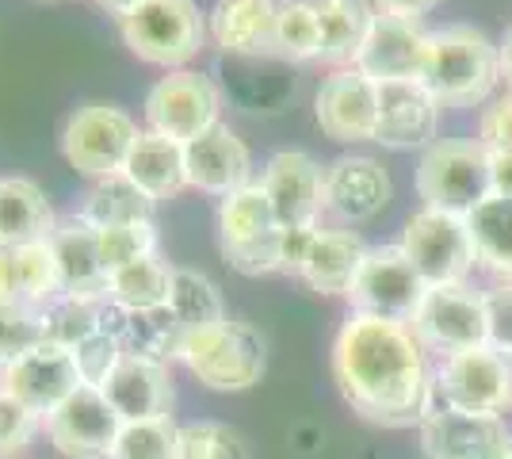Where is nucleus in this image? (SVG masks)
<instances>
[{"label": "nucleus", "instance_id": "nucleus-1", "mask_svg": "<svg viewBox=\"0 0 512 459\" xmlns=\"http://www.w3.org/2000/svg\"><path fill=\"white\" fill-rule=\"evenodd\" d=\"M333 379L344 402L383 429L421 425L436 406L428 352L406 322L348 310L333 341Z\"/></svg>", "mask_w": 512, "mask_h": 459}, {"label": "nucleus", "instance_id": "nucleus-2", "mask_svg": "<svg viewBox=\"0 0 512 459\" xmlns=\"http://www.w3.org/2000/svg\"><path fill=\"white\" fill-rule=\"evenodd\" d=\"M501 81V43L470 23H451L428 35L421 85L440 108H478Z\"/></svg>", "mask_w": 512, "mask_h": 459}, {"label": "nucleus", "instance_id": "nucleus-3", "mask_svg": "<svg viewBox=\"0 0 512 459\" xmlns=\"http://www.w3.org/2000/svg\"><path fill=\"white\" fill-rule=\"evenodd\" d=\"M176 360L211 391H249L264 375L268 349L249 322L222 318L207 329L184 333Z\"/></svg>", "mask_w": 512, "mask_h": 459}, {"label": "nucleus", "instance_id": "nucleus-4", "mask_svg": "<svg viewBox=\"0 0 512 459\" xmlns=\"http://www.w3.org/2000/svg\"><path fill=\"white\" fill-rule=\"evenodd\" d=\"M417 196L425 207L467 219L493 196L490 150L478 138H440L417 165Z\"/></svg>", "mask_w": 512, "mask_h": 459}, {"label": "nucleus", "instance_id": "nucleus-5", "mask_svg": "<svg viewBox=\"0 0 512 459\" xmlns=\"http://www.w3.org/2000/svg\"><path fill=\"white\" fill-rule=\"evenodd\" d=\"M115 23H119V39L134 58L169 73L188 66L211 35L195 0H142Z\"/></svg>", "mask_w": 512, "mask_h": 459}, {"label": "nucleus", "instance_id": "nucleus-6", "mask_svg": "<svg viewBox=\"0 0 512 459\" xmlns=\"http://www.w3.org/2000/svg\"><path fill=\"white\" fill-rule=\"evenodd\" d=\"M218 245L226 261L245 276L283 272L279 264L283 226L276 222V211L260 184H245L218 203Z\"/></svg>", "mask_w": 512, "mask_h": 459}, {"label": "nucleus", "instance_id": "nucleus-7", "mask_svg": "<svg viewBox=\"0 0 512 459\" xmlns=\"http://www.w3.org/2000/svg\"><path fill=\"white\" fill-rule=\"evenodd\" d=\"M432 387H436V406L505 417L512 406V360L490 345L451 352L440 356V364L432 368Z\"/></svg>", "mask_w": 512, "mask_h": 459}, {"label": "nucleus", "instance_id": "nucleus-8", "mask_svg": "<svg viewBox=\"0 0 512 459\" xmlns=\"http://www.w3.org/2000/svg\"><path fill=\"white\" fill-rule=\"evenodd\" d=\"M138 134H142L138 123L123 108L104 104V100H88L65 119L62 153L81 176L100 180V176L123 173Z\"/></svg>", "mask_w": 512, "mask_h": 459}, {"label": "nucleus", "instance_id": "nucleus-9", "mask_svg": "<svg viewBox=\"0 0 512 459\" xmlns=\"http://www.w3.org/2000/svg\"><path fill=\"white\" fill-rule=\"evenodd\" d=\"M428 284L421 272L413 268L402 245H379L367 249L356 280L348 287V306L352 314H367V318H386V322H413L417 306L425 299Z\"/></svg>", "mask_w": 512, "mask_h": 459}, {"label": "nucleus", "instance_id": "nucleus-10", "mask_svg": "<svg viewBox=\"0 0 512 459\" xmlns=\"http://www.w3.org/2000/svg\"><path fill=\"white\" fill-rule=\"evenodd\" d=\"M398 245H402V253L413 261V268L421 272V280H425L428 287L463 284L470 276V268L478 264L467 219L432 211V207H421V211L406 222Z\"/></svg>", "mask_w": 512, "mask_h": 459}, {"label": "nucleus", "instance_id": "nucleus-11", "mask_svg": "<svg viewBox=\"0 0 512 459\" xmlns=\"http://www.w3.org/2000/svg\"><path fill=\"white\" fill-rule=\"evenodd\" d=\"M409 329L425 345V352H436V356H451V352L490 345L486 303L467 284L428 287L421 306H417V314H413V322H409Z\"/></svg>", "mask_w": 512, "mask_h": 459}, {"label": "nucleus", "instance_id": "nucleus-12", "mask_svg": "<svg viewBox=\"0 0 512 459\" xmlns=\"http://www.w3.org/2000/svg\"><path fill=\"white\" fill-rule=\"evenodd\" d=\"M218 111H222V92L207 73L172 69L146 96V131L188 146L192 138L218 123Z\"/></svg>", "mask_w": 512, "mask_h": 459}, {"label": "nucleus", "instance_id": "nucleus-13", "mask_svg": "<svg viewBox=\"0 0 512 459\" xmlns=\"http://www.w3.org/2000/svg\"><path fill=\"white\" fill-rule=\"evenodd\" d=\"M43 433L65 459H111L123 433V417L115 414L100 387L81 383L62 406L43 417Z\"/></svg>", "mask_w": 512, "mask_h": 459}, {"label": "nucleus", "instance_id": "nucleus-14", "mask_svg": "<svg viewBox=\"0 0 512 459\" xmlns=\"http://www.w3.org/2000/svg\"><path fill=\"white\" fill-rule=\"evenodd\" d=\"M428 459H509L512 429L501 414H467L432 406V414L417 425Z\"/></svg>", "mask_w": 512, "mask_h": 459}, {"label": "nucleus", "instance_id": "nucleus-15", "mask_svg": "<svg viewBox=\"0 0 512 459\" xmlns=\"http://www.w3.org/2000/svg\"><path fill=\"white\" fill-rule=\"evenodd\" d=\"M260 188L276 211V222L283 230L299 226H318L325 211V169L310 153L302 150H279L268 157Z\"/></svg>", "mask_w": 512, "mask_h": 459}, {"label": "nucleus", "instance_id": "nucleus-16", "mask_svg": "<svg viewBox=\"0 0 512 459\" xmlns=\"http://www.w3.org/2000/svg\"><path fill=\"white\" fill-rule=\"evenodd\" d=\"M318 127L333 142H375L379 85L363 69H333L314 96Z\"/></svg>", "mask_w": 512, "mask_h": 459}, {"label": "nucleus", "instance_id": "nucleus-17", "mask_svg": "<svg viewBox=\"0 0 512 459\" xmlns=\"http://www.w3.org/2000/svg\"><path fill=\"white\" fill-rule=\"evenodd\" d=\"M81 383L85 379L77 368V356L62 345H50V341L35 345L31 352H23L12 364L0 368V387L16 394L23 406H31L39 417H46L54 406H62Z\"/></svg>", "mask_w": 512, "mask_h": 459}, {"label": "nucleus", "instance_id": "nucleus-18", "mask_svg": "<svg viewBox=\"0 0 512 459\" xmlns=\"http://www.w3.org/2000/svg\"><path fill=\"white\" fill-rule=\"evenodd\" d=\"M390 173L375 157H337L325 165V215L344 226L375 219L390 203Z\"/></svg>", "mask_w": 512, "mask_h": 459}, {"label": "nucleus", "instance_id": "nucleus-19", "mask_svg": "<svg viewBox=\"0 0 512 459\" xmlns=\"http://www.w3.org/2000/svg\"><path fill=\"white\" fill-rule=\"evenodd\" d=\"M428 35L432 31H425L421 20L379 12L356 69H363L371 81H421L428 58Z\"/></svg>", "mask_w": 512, "mask_h": 459}, {"label": "nucleus", "instance_id": "nucleus-20", "mask_svg": "<svg viewBox=\"0 0 512 459\" xmlns=\"http://www.w3.org/2000/svg\"><path fill=\"white\" fill-rule=\"evenodd\" d=\"M107 402L123 421H146V417H169L172 414V372L165 360L127 352L111 375L100 383Z\"/></svg>", "mask_w": 512, "mask_h": 459}, {"label": "nucleus", "instance_id": "nucleus-21", "mask_svg": "<svg viewBox=\"0 0 512 459\" xmlns=\"http://www.w3.org/2000/svg\"><path fill=\"white\" fill-rule=\"evenodd\" d=\"M188 157V188H199L207 196L226 199L230 192L253 184V153L249 146L230 131L226 123H214L211 131H203L184 146Z\"/></svg>", "mask_w": 512, "mask_h": 459}, {"label": "nucleus", "instance_id": "nucleus-22", "mask_svg": "<svg viewBox=\"0 0 512 459\" xmlns=\"http://www.w3.org/2000/svg\"><path fill=\"white\" fill-rule=\"evenodd\" d=\"M379 85V127L375 142L390 150L432 146L440 104L421 81H375Z\"/></svg>", "mask_w": 512, "mask_h": 459}, {"label": "nucleus", "instance_id": "nucleus-23", "mask_svg": "<svg viewBox=\"0 0 512 459\" xmlns=\"http://www.w3.org/2000/svg\"><path fill=\"white\" fill-rule=\"evenodd\" d=\"M276 0H218L207 16V31L218 50L237 58L276 54Z\"/></svg>", "mask_w": 512, "mask_h": 459}, {"label": "nucleus", "instance_id": "nucleus-24", "mask_svg": "<svg viewBox=\"0 0 512 459\" xmlns=\"http://www.w3.org/2000/svg\"><path fill=\"white\" fill-rule=\"evenodd\" d=\"M62 291L50 241L39 245H0V303L39 310Z\"/></svg>", "mask_w": 512, "mask_h": 459}, {"label": "nucleus", "instance_id": "nucleus-25", "mask_svg": "<svg viewBox=\"0 0 512 459\" xmlns=\"http://www.w3.org/2000/svg\"><path fill=\"white\" fill-rule=\"evenodd\" d=\"M54 264L65 295H107V272L100 264V238L81 215L65 219L50 234Z\"/></svg>", "mask_w": 512, "mask_h": 459}, {"label": "nucleus", "instance_id": "nucleus-26", "mask_svg": "<svg viewBox=\"0 0 512 459\" xmlns=\"http://www.w3.org/2000/svg\"><path fill=\"white\" fill-rule=\"evenodd\" d=\"M123 176H127L134 188H142L153 203L157 199H172L176 192L188 188L184 142H172L165 134L142 131L138 142H134V150H130L127 165H123Z\"/></svg>", "mask_w": 512, "mask_h": 459}, {"label": "nucleus", "instance_id": "nucleus-27", "mask_svg": "<svg viewBox=\"0 0 512 459\" xmlns=\"http://www.w3.org/2000/svg\"><path fill=\"white\" fill-rule=\"evenodd\" d=\"M54 207L27 176H0V245H39L54 234Z\"/></svg>", "mask_w": 512, "mask_h": 459}, {"label": "nucleus", "instance_id": "nucleus-28", "mask_svg": "<svg viewBox=\"0 0 512 459\" xmlns=\"http://www.w3.org/2000/svg\"><path fill=\"white\" fill-rule=\"evenodd\" d=\"M367 245L352 230H318V238L310 245L306 261H302L299 280L318 295H348V287L360 272Z\"/></svg>", "mask_w": 512, "mask_h": 459}, {"label": "nucleus", "instance_id": "nucleus-29", "mask_svg": "<svg viewBox=\"0 0 512 459\" xmlns=\"http://www.w3.org/2000/svg\"><path fill=\"white\" fill-rule=\"evenodd\" d=\"M371 0H318L321 20V62L337 69H352L360 62L367 35L375 27Z\"/></svg>", "mask_w": 512, "mask_h": 459}, {"label": "nucleus", "instance_id": "nucleus-30", "mask_svg": "<svg viewBox=\"0 0 512 459\" xmlns=\"http://www.w3.org/2000/svg\"><path fill=\"white\" fill-rule=\"evenodd\" d=\"M467 230L478 264L501 284H512V199L490 196L482 207H474L467 215Z\"/></svg>", "mask_w": 512, "mask_h": 459}, {"label": "nucleus", "instance_id": "nucleus-31", "mask_svg": "<svg viewBox=\"0 0 512 459\" xmlns=\"http://www.w3.org/2000/svg\"><path fill=\"white\" fill-rule=\"evenodd\" d=\"M81 219L92 226V230H107V226H123V222H142L153 219V199L134 188L127 176H100L88 184L85 199H81Z\"/></svg>", "mask_w": 512, "mask_h": 459}, {"label": "nucleus", "instance_id": "nucleus-32", "mask_svg": "<svg viewBox=\"0 0 512 459\" xmlns=\"http://www.w3.org/2000/svg\"><path fill=\"white\" fill-rule=\"evenodd\" d=\"M104 310H107V295H65V291H58L50 303L39 306L43 341L73 352L96 329H104Z\"/></svg>", "mask_w": 512, "mask_h": 459}, {"label": "nucleus", "instance_id": "nucleus-33", "mask_svg": "<svg viewBox=\"0 0 512 459\" xmlns=\"http://www.w3.org/2000/svg\"><path fill=\"white\" fill-rule=\"evenodd\" d=\"M172 295V268L157 257L134 261L107 276V303L127 310V314H146L169 306Z\"/></svg>", "mask_w": 512, "mask_h": 459}, {"label": "nucleus", "instance_id": "nucleus-34", "mask_svg": "<svg viewBox=\"0 0 512 459\" xmlns=\"http://www.w3.org/2000/svg\"><path fill=\"white\" fill-rule=\"evenodd\" d=\"M169 314L184 333L207 329L226 318V306L214 280H207L195 268H172V295H169Z\"/></svg>", "mask_w": 512, "mask_h": 459}, {"label": "nucleus", "instance_id": "nucleus-35", "mask_svg": "<svg viewBox=\"0 0 512 459\" xmlns=\"http://www.w3.org/2000/svg\"><path fill=\"white\" fill-rule=\"evenodd\" d=\"M276 58L314 62L321 58L318 0H283L276 12Z\"/></svg>", "mask_w": 512, "mask_h": 459}, {"label": "nucleus", "instance_id": "nucleus-36", "mask_svg": "<svg viewBox=\"0 0 512 459\" xmlns=\"http://www.w3.org/2000/svg\"><path fill=\"white\" fill-rule=\"evenodd\" d=\"M111 459H180V425L169 417L123 421Z\"/></svg>", "mask_w": 512, "mask_h": 459}, {"label": "nucleus", "instance_id": "nucleus-37", "mask_svg": "<svg viewBox=\"0 0 512 459\" xmlns=\"http://www.w3.org/2000/svg\"><path fill=\"white\" fill-rule=\"evenodd\" d=\"M96 238H100V264H104L107 276L134 261L157 257V230H153V219L107 226V230H96Z\"/></svg>", "mask_w": 512, "mask_h": 459}, {"label": "nucleus", "instance_id": "nucleus-38", "mask_svg": "<svg viewBox=\"0 0 512 459\" xmlns=\"http://www.w3.org/2000/svg\"><path fill=\"white\" fill-rule=\"evenodd\" d=\"M180 459H249V448L222 421H192L180 425Z\"/></svg>", "mask_w": 512, "mask_h": 459}, {"label": "nucleus", "instance_id": "nucleus-39", "mask_svg": "<svg viewBox=\"0 0 512 459\" xmlns=\"http://www.w3.org/2000/svg\"><path fill=\"white\" fill-rule=\"evenodd\" d=\"M43 345V322L39 310L16 303H0V368L12 364L16 356Z\"/></svg>", "mask_w": 512, "mask_h": 459}, {"label": "nucleus", "instance_id": "nucleus-40", "mask_svg": "<svg viewBox=\"0 0 512 459\" xmlns=\"http://www.w3.org/2000/svg\"><path fill=\"white\" fill-rule=\"evenodd\" d=\"M39 429H43V417L35 414L31 406H23L16 394H8L0 387V459L20 456Z\"/></svg>", "mask_w": 512, "mask_h": 459}, {"label": "nucleus", "instance_id": "nucleus-41", "mask_svg": "<svg viewBox=\"0 0 512 459\" xmlns=\"http://www.w3.org/2000/svg\"><path fill=\"white\" fill-rule=\"evenodd\" d=\"M73 356H77L81 379L92 383V387H100L107 375H111V368L127 356V345H123V337H119V333H111V329H96L88 341H81V345L73 349Z\"/></svg>", "mask_w": 512, "mask_h": 459}, {"label": "nucleus", "instance_id": "nucleus-42", "mask_svg": "<svg viewBox=\"0 0 512 459\" xmlns=\"http://www.w3.org/2000/svg\"><path fill=\"white\" fill-rule=\"evenodd\" d=\"M486 303V329H490V349L505 352L512 360V284H493L482 291Z\"/></svg>", "mask_w": 512, "mask_h": 459}, {"label": "nucleus", "instance_id": "nucleus-43", "mask_svg": "<svg viewBox=\"0 0 512 459\" xmlns=\"http://www.w3.org/2000/svg\"><path fill=\"white\" fill-rule=\"evenodd\" d=\"M478 142L490 153H512V92L501 96V100H493L490 108L482 111Z\"/></svg>", "mask_w": 512, "mask_h": 459}, {"label": "nucleus", "instance_id": "nucleus-44", "mask_svg": "<svg viewBox=\"0 0 512 459\" xmlns=\"http://www.w3.org/2000/svg\"><path fill=\"white\" fill-rule=\"evenodd\" d=\"M318 238V226H299V230H283V245H279V264L287 276H299L302 261L310 253V245Z\"/></svg>", "mask_w": 512, "mask_h": 459}, {"label": "nucleus", "instance_id": "nucleus-45", "mask_svg": "<svg viewBox=\"0 0 512 459\" xmlns=\"http://www.w3.org/2000/svg\"><path fill=\"white\" fill-rule=\"evenodd\" d=\"M440 0H371L375 12H386V16H409V20H421L436 8Z\"/></svg>", "mask_w": 512, "mask_h": 459}, {"label": "nucleus", "instance_id": "nucleus-46", "mask_svg": "<svg viewBox=\"0 0 512 459\" xmlns=\"http://www.w3.org/2000/svg\"><path fill=\"white\" fill-rule=\"evenodd\" d=\"M493 196L512 199V153H490Z\"/></svg>", "mask_w": 512, "mask_h": 459}, {"label": "nucleus", "instance_id": "nucleus-47", "mask_svg": "<svg viewBox=\"0 0 512 459\" xmlns=\"http://www.w3.org/2000/svg\"><path fill=\"white\" fill-rule=\"evenodd\" d=\"M501 77H505V85L512 92V27L505 31V39H501Z\"/></svg>", "mask_w": 512, "mask_h": 459}, {"label": "nucleus", "instance_id": "nucleus-48", "mask_svg": "<svg viewBox=\"0 0 512 459\" xmlns=\"http://www.w3.org/2000/svg\"><path fill=\"white\" fill-rule=\"evenodd\" d=\"M96 4H100V8H104V12H111V16H115V20H119V16H127L130 8H138V4H142V0H96Z\"/></svg>", "mask_w": 512, "mask_h": 459}, {"label": "nucleus", "instance_id": "nucleus-49", "mask_svg": "<svg viewBox=\"0 0 512 459\" xmlns=\"http://www.w3.org/2000/svg\"><path fill=\"white\" fill-rule=\"evenodd\" d=\"M509 459H512V456H509Z\"/></svg>", "mask_w": 512, "mask_h": 459}]
</instances>
